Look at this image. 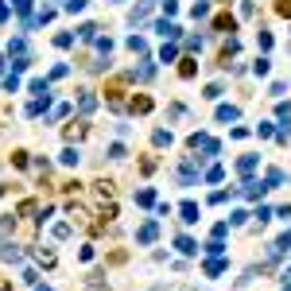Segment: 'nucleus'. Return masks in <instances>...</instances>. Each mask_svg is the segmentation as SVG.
Returning <instances> with one entry per match:
<instances>
[{
	"label": "nucleus",
	"instance_id": "22",
	"mask_svg": "<svg viewBox=\"0 0 291 291\" xmlns=\"http://www.w3.org/2000/svg\"><path fill=\"white\" fill-rule=\"evenodd\" d=\"M54 47H74V35H70V31H62V35H54Z\"/></svg>",
	"mask_w": 291,
	"mask_h": 291
},
{
	"label": "nucleus",
	"instance_id": "39",
	"mask_svg": "<svg viewBox=\"0 0 291 291\" xmlns=\"http://www.w3.org/2000/svg\"><path fill=\"white\" fill-rule=\"evenodd\" d=\"M284 291H291V284H284Z\"/></svg>",
	"mask_w": 291,
	"mask_h": 291
},
{
	"label": "nucleus",
	"instance_id": "4",
	"mask_svg": "<svg viewBox=\"0 0 291 291\" xmlns=\"http://www.w3.org/2000/svg\"><path fill=\"white\" fill-rule=\"evenodd\" d=\"M78 109H82V113H94V109H97L94 90H82V97H78Z\"/></svg>",
	"mask_w": 291,
	"mask_h": 291
},
{
	"label": "nucleus",
	"instance_id": "11",
	"mask_svg": "<svg viewBox=\"0 0 291 291\" xmlns=\"http://www.w3.org/2000/svg\"><path fill=\"white\" fill-rule=\"evenodd\" d=\"M82 136H86V124H82V121H74V124L66 128V140H82Z\"/></svg>",
	"mask_w": 291,
	"mask_h": 291
},
{
	"label": "nucleus",
	"instance_id": "38",
	"mask_svg": "<svg viewBox=\"0 0 291 291\" xmlns=\"http://www.w3.org/2000/svg\"><path fill=\"white\" fill-rule=\"evenodd\" d=\"M4 20H8V4L0 0V24H4Z\"/></svg>",
	"mask_w": 291,
	"mask_h": 291
},
{
	"label": "nucleus",
	"instance_id": "35",
	"mask_svg": "<svg viewBox=\"0 0 291 291\" xmlns=\"http://www.w3.org/2000/svg\"><path fill=\"white\" fill-rule=\"evenodd\" d=\"M276 117H280V121H291V105H288V101H284V105L276 109Z\"/></svg>",
	"mask_w": 291,
	"mask_h": 291
},
{
	"label": "nucleus",
	"instance_id": "14",
	"mask_svg": "<svg viewBox=\"0 0 291 291\" xmlns=\"http://www.w3.org/2000/svg\"><path fill=\"white\" fill-rule=\"evenodd\" d=\"M8 54H16V58H24V54H27V43H24V39H12V43H8Z\"/></svg>",
	"mask_w": 291,
	"mask_h": 291
},
{
	"label": "nucleus",
	"instance_id": "10",
	"mask_svg": "<svg viewBox=\"0 0 291 291\" xmlns=\"http://www.w3.org/2000/svg\"><path fill=\"white\" fill-rule=\"evenodd\" d=\"M78 39L94 43V39H97V24H82V27H78Z\"/></svg>",
	"mask_w": 291,
	"mask_h": 291
},
{
	"label": "nucleus",
	"instance_id": "1",
	"mask_svg": "<svg viewBox=\"0 0 291 291\" xmlns=\"http://www.w3.org/2000/svg\"><path fill=\"white\" fill-rule=\"evenodd\" d=\"M151 8H155V0H140V4L132 8V16H128V20H132V24H144V20H147V12H151Z\"/></svg>",
	"mask_w": 291,
	"mask_h": 291
},
{
	"label": "nucleus",
	"instance_id": "41",
	"mask_svg": "<svg viewBox=\"0 0 291 291\" xmlns=\"http://www.w3.org/2000/svg\"><path fill=\"white\" fill-rule=\"evenodd\" d=\"M225 4H229V0H225Z\"/></svg>",
	"mask_w": 291,
	"mask_h": 291
},
{
	"label": "nucleus",
	"instance_id": "6",
	"mask_svg": "<svg viewBox=\"0 0 291 291\" xmlns=\"http://www.w3.org/2000/svg\"><path fill=\"white\" fill-rule=\"evenodd\" d=\"M214 27L229 35V31H237V20H233V16H218V20H214Z\"/></svg>",
	"mask_w": 291,
	"mask_h": 291
},
{
	"label": "nucleus",
	"instance_id": "29",
	"mask_svg": "<svg viewBox=\"0 0 291 291\" xmlns=\"http://www.w3.org/2000/svg\"><path fill=\"white\" fill-rule=\"evenodd\" d=\"M136 202H140V206H151V202H155V194H151V191H136Z\"/></svg>",
	"mask_w": 291,
	"mask_h": 291
},
{
	"label": "nucleus",
	"instance_id": "5",
	"mask_svg": "<svg viewBox=\"0 0 291 291\" xmlns=\"http://www.w3.org/2000/svg\"><path fill=\"white\" fill-rule=\"evenodd\" d=\"M179 218H183L187 225H194V221H198V206H194V202H183V206H179Z\"/></svg>",
	"mask_w": 291,
	"mask_h": 291
},
{
	"label": "nucleus",
	"instance_id": "7",
	"mask_svg": "<svg viewBox=\"0 0 291 291\" xmlns=\"http://www.w3.org/2000/svg\"><path fill=\"white\" fill-rule=\"evenodd\" d=\"M237 117H241L237 105H221V109H218V121H221V124H225V121H237Z\"/></svg>",
	"mask_w": 291,
	"mask_h": 291
},
{
	"label": "nucleus",
	"instance_id": "16",
	"mask_svg": "<svg viewBox=\"0 0 291 291\" xmlns=\"http://www.w3.org/2000/svg\"><path fill=\"white\" fill-rule=\"evenodd\" d=\"M128 50H132V54H147V43L140 35H132V39H128Z\"/></svg>",
	"mask_w": 291,
	"mask_h": 291
},
{
	"label": "nucleus",
	"instance_id": "3",
	"mask_svg": "<svg viewBox=\"0 0 291 291\" xmlns=\"http://www.w3.org/2000/svg\"><path fill=\"white\" fill-rule=\"evenodd\" d=\"M155 233H159V225H155V221H144V225H140V233H136V241H140V244H151V241H155Z\"/></svg>",
	"mask_w": 291,
	"mask_h": 291
},
{
	"label": "nucleus",
	"instance_id": "23",
	"mask_svg": "<svg viewBox=\"0 0 291 291\" xmlns=\"http://www.w3.org/2000/svg\"><path fill=\"white\" fill-rule=\"evenodd\" d=\"M132 78H136V82H147V78H151V62H144L140 70H132Z\"/></svg>",
	"mask_w": 291,
	"mask_h": 291
},
{
	"label": "nucleus",
	"instance_id": "26",
	"mask_svg": "<svg viewBox=\"0 0 291 291\" xmlns=\"http://www.w3.org/2000/svg\"><path fill=\"white\" fill-rule=\"evenodd\" d=\"M86 4H90V0H66V12H70V16H74V12H86Z\"/></svg>",
	"mask_w": 291,
	"mask_h": 291
},
{
	"label": "nucleus",
	"instance_id": "19",
	"mask_svg": "<svg viewBox=\"0 0 291 291\" xmlns=\"http://www.w3.org/2000/svg\"><path fill=\"white\" fill-rule=\"evenodd\" d=\"M58 159H62V163H66V167H74V163H78V147H66V151H62V155H58Z\"/></svg>",
	"mask_w": 291,
	"mask_h": 291
},
{
	"label": "nucleus",
	"instance_id": "27",
	"mask_svg": "<svg viewBox=\"0 0 291 291\" xmlns=\"http://www.w3.org/2000/svg\"><path fill=\"white\" fill-rule=\"evenodd\" d=\"M194 70H198V66H194L191 58H183V66H179V74H183V78H194Z\"/></svg>",
	"mask_w": 291,
	"mask_h": 291
},
{
	"label": "nucleus",
	"instance_id": "40",
	"mask_svg": "<svg viewBox=\"0 0 291 291\" xmlns=\"http://www.w3.org/2000/svg\"><path fill=\"white\" fill-rule=\"evenodd\" d=\"M35 291H50V288H35Z\"/></svg>",
	"mask_w": 291,
	"mask_h": 291
},
{
	"label": "nucleus",
	"instance_id": "2",
	"mask_svg": "<svg viewBox=\"0 0 291 291\" xmlns=\"http://www.w3.org/2000/svg\"><path fill=\"white\" fill-rule=\"evenodd\" d=\"M155 31L159 35H167V39H179L183 31H179V24H171V20H155Z\"/></svg>",
	"mask_w": 291,
	"mask_h": 291
},
{
	"label": "nucleus",
	"instance_id": "17",
	"mask_svg": "<svg viewBox=\"0 0 291 291\" xmlns=\"http://www.w3.org/2000/svg\"><path fill=\"white\" fill-rule=\"evenodd\" d=\"M191 16H194V20H206V16H210V4H206V0H198V4L191 8Z\"/></svg>",
	"mask_w": 291,
	"mask_h": 291
},
{
	"label": "nucleus",
	"instance_id": "36",
	"mask_svg": "<svg viewBox=\"0 0 291 291\" xmlns=\"http://www.w3.org/2000/svg\"><path fill=\"white\" fill-rule=\"evenodd\" d=\"M16 4V12H31V0H12Z\"/></svg>",
	"mask_w": 291,
	"mask_h": 291
},
{
	"label": "nucleus",
	"instance_id": "8",
	"mask_svg": "<svg viewBox=\"0 0 291 291\" xmlns=\"http://www.w3.org/2000/svg\"><path fill=\"white\" fill-rule=\"evenodd\" d=\"M264 191H268L264 183H244V187H241V194H244V198H260Z\"/></svg>",
	"mask_w": 291,
	"mask_h": 291
},
{
	"label": "nucleus",
	"instance_id": "32",
	"mask_svg": "<svg viewBox=\"0 0 291 291\" xmlns=\"http://www.w3.org/2000/svg\"><path fill=\"white\" fill-rule=\"evenodd\" d=\"M159 4H163V12H167V16H175V12H179V0H159Z\"/></svg>",
	"mask_w": 291,
	"mask_h": 291
},
{
	"label": "nucleus",
	"instance_id": "20",
	"mask_svg": "<svg viewBox=\"0 0 291 291\" xmlns=\"http://www.w3.org/2000/svg\"><path fill=\"white\" fill-rule=\"evenodd\" d=\"M284 179H288V175H284V171H268V179H264V187H280V183H284Z\"/></svg>",
	"mask_w": 291,
	"mask_h": 291
},
{
	"label": "nucleus",
	"instance_id": "12",
	"mask_svg": "<svg viewBox=\"0 0 291 291\" xmlns=\"http://www.w3.org/2000/svg\"><path fill=\"white\" fill-rule=\"evenodd\" d=\"M151 144H155V147L171 144V132H167V128H155V132H151Z\"/></svg>",
	"mask_w": 291,
	"mask_h": 291
},
{
	"label": "nucleus",
	"instance_id": "13",
	"mask_svg": "<svg viewBox=\"0 0 291 291\" xmlns=\"http://www.w3.org/2000/svg\"><path fill=\"white\" fill-rule=\"evenodd\" d=\"M237 171H241V175H252V171H256V155H244L241 163H237Z\"/></svg>",
	"mask_w": 291,
	"mask_h": 291
},
{
	"label": "nucleus",
	"instance_id": "18",
	"mask_svg": "<svg viewBox=\"0 0 291 291\" xmlns=\"http://www.w3.org/2000/svg\"><path fill=\"white\" fill-rule=\"evenodd\" d=\"M175 244H179V252H187V256H191V252H198V244H194L191 237H179Z\"/></svg>",
	"mask_w": 291,
	"mask_h": 291
},
{
	"label": "nucleus",
	"instance_id": "31",
	"mask_svg": "<svg viewBox=\"0 0 291 291\" xmlns=\"http://www.w3.org/2000/svg\"><path fill=\"white\" fill-rule=\"evenodd\" d=\"M31 94L43 97V94H47V82H43V78H35V82H31Z\"/></svg>",
	"mask_w": 291,
	"mask_h": 291
},
{
	"label": "nucleus",
	"instance_id": "24",
	"mask_svg": "<svg viewBox=\"0 0 291 291\" xmlns=\"http://www.w3.org/2000/svg\"><path fill=\"white\" fill-rule=\"evenodd\" d=\"M4 90L16 94V90H20V74H8V78H4Z\"/></svg>",
	"mask_w": 291,
	"mask_h": 291
},
{
	"label": "nucleus",
	"instance_id": "34",
	"mask_svg": "<svg viewBox=\"0 0 291 291\" xmlns=\"http://www.w3.org/2000/svg\"><path fill=\"white\" fill-rule=\"evenodd\" d=\"M175 54H179V47H163V50H159V58H163V62H171Z\"/></svg>",
	"mask_w": 291,
	"mask_h": 291
},
{
	"label": "nucleus",
	"instance_id": "15",
	"mask_svg": "<svg viewBox=\"0 0 291 291\" xmlns=\"http://www.w3.org/2000/svg\"><path fill=\"white\" fill-rule=\"evenodd\" d=\"M147 109H151V97H132V113H147Z\"/></svg>",
	"mask_w": 291,
	"mask_h": 291
},
{
	"label": "nucleus",
	"instance_id": "37",
	"mask_svg": "<svg viewBox=\"0 0 291 291\" xmlns=\"http://www.w3.org/2000/svg\"><path fill=\"white\" fill-rule=\"evenodd\" d=\"M280 16H288V20H291V0H280Z\"/></svg>",
	"mask_w": 291,
	"mask_h": 291
},
{
	"label": "nucleus",
	"instance_id": "28",
	"mask_svg": "<svg viewBox=\"0 0 291 291\" xmlns=\"http://www.w3.org/2000/svg\"><path fill=\"white\" fill-rule=\"evenodd\" d=\"M35 260H39L43 268H50V264H54V252H43V248H39V252H35Z\"/></svg>",
	"mask_w": 291,
	"mask_h": 291
},
{
	"label": "nucleus",
	"instance_id": "33",
	"mask_svg": "<svg viewBox=\"0 0 291 291\" xmlns=\"http://www.w3.org/2000/svg\"><path fill=\"white\" fill-rule=\"evenodd\" d=\"M109 155H113V159H124L128 151H124V144H113V147H109Z\"/></svg>",
	"mask_w": 291,
	"mask_h": 291
},
{
	"label": "nucleus",
	"instance_id": "30",
	"mask_svg": "<svg viewBox=\"0 0 291 291\" xmlns=\"http://www.w3.org/2000/svg\"><path fill=\"white\" fill-rule=\"evenodd\" d=\"M221 175H225L221 167H210V171H206V183H221Z\"/></svg>",
	"mask_w": 291,
	"mask_h": 291
},
{
	"label": "nucleus",
	"instance_id": "9",
	"mask_svg": "<svg viewBox=\"0 0 291 291\" xmlns=\"http://www.w3.org/2000/svg\"><path fill=\"white\" fill-rule=\"evenodd\" d=\"M47 101H50L47 94H43V97H35V101H31V105H27V117H39V113H43V109H47Z\"/></svg>",
	"mask_w": 291,
	"mask_h": 291
},
{
	"label": "nucleus",
	"instance_id": "21",
	"mask_svg": "<svg viewBox=\"0 0 291 291\" xmlns=\"http://www.w3.org/2000/svg\"><path fill=\"white\" fill-rule=\"evenodd\" d=\"M0 256H4L8 264H16V260H20V248H16V244H4V252H0Z\"/></svg>",
	"mask_w": 291,
	"mask_h": 291
},
{
	"label": "nucleus",
	"instance_id": "25",
	"mask_svg": "<svg viewBox=\"0 0 291 291\" xmlns=\"http://www.w3.org/2000/svg\"><path fill=\"white\" fill-rule=\"evenodd\" d=\"M221 268H225V260H218V256H214V260H210V264H206V276H218V272H221Z\"/></svg>",
	"mask_w": 291,
	"mask_h": 291
}]
</instances>
